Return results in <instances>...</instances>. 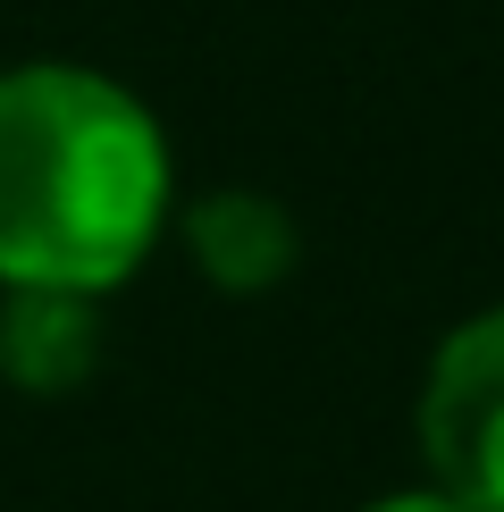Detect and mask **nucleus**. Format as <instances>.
<instances>
[{"label":"nucleus","instance_id":"1","mask_svg":"<svg viewBox=\"0 0 504 512\" xmlns=\"http://www.w3.org/2000/svg\"><path fill=\"white\" fill-rule=\"evenodd\" d=\"M168 219V135L126 84L34 59L0 68V286L110 294Z\"/></svg>","mask_w":504,"mask_h":512},{"label":"nucleus","instance_id":"2","mask_svg":"<svg viewBox=\"0 0 504 512\" xmlns=\"http://www.w3.org/2000/svg\"><path fill=\"white\" fill-rule=\"evenodd\" d=\"M420 462L437 496L504 512V311H479L420 378Z\"/></svg>","mask_w":504,"mask_h":512},{"label":"nucleus","instance_id":"3","mask_svg":"<svg viewBox=\"0 0 504 512\" xmlns=\"http://www.w3.org/2000/svg\"><path fill=\"white\" fill-rule=\"evenodd\" d=\"M101 370V294L9 286L0 294V378L26 395H68Z\"/></svg>","mask_w":504,"mask_h":512},{"label":"nucleus","instance_id":"4","mask_svg":"<svg viewBox=\"0 0 504 512\" xmlns=\"http://www.w3.org/2000/svg\"><path fill=\"white\" fill-rule=\"evenodd\" d=\"M185 252H194V269L219 294H269L294 261H303V227H294L286 202L236 185V194H202L185 210Z\"/></svg>","mask_w":504,"mask_h":512},{"label":"nucleus","instance_id":"5","mask_svg":"<svg viewBox=\"0 0 504 512\" xmlns=\"http://www.w3.org/2000/svg\"><path fill=\"white\" fill-rule=\"evenodd\" d=\"M370 512H471V504H454V496H437V487H429V496H387V504H370Z\"/></svg>","mask_w":504,"mask_h":512}]
</instances>
